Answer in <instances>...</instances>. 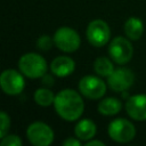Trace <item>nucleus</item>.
Returning a JSON list of instances; mask_svg holds the SVG:
<instances>
[{
	"label": "nucleus",
	"mask_w": 146,
	"mask_h": 146,
	"mask_svg": "<svg viewBox=\"0 0 146 146\" xmlns=\"http://www.w3.org/2000/svg\"><path fill=\"white\" fill-rule=\"evenodd\" d=\"M74 133L80 140H90L96 135V124L89 119L80 120L74 128Z\"/></svg>",
	"instance_id": "obj_13"
},
{
	"label": "nucleus",
	"mask_w": 146,
	"mask_h": 146,
	"mask_svg": "<svg viewBox=\"0 0 146 146\" xmlns=\"http://www.w3.org/2000/svg\"><path fill=\"white\" fill-rule=\"evenodd\" d=\"M54 42L59 50L64 52H73L80 47L81 39L75 30L68 26H62L55 32Z\"/></svg>",
	"instance_id": "obj_3"
},
{
	"label": "nucleus",
	"mask_w": 146,
	"mask_h": 146,
	"mask_svg": "<svg viewBox=\"0 0 146 146\" xmlns=\"http://www.w3.org/2000/svg\"><path fill=\"white\" fill-rule=\"evenodd\" d=\"M108 135L116 143H128L136 136L135 125L125 119H115L108 124Z\"/></svg>",
	"instance_id": "obj_5"
},
{
	"label": "nucleus",
	"mask_w": 146,
	"mask_h": 146,
	"mask_svg": "<svg viewBox=\"0 0 146 146\" xmlns=\"http://www.w3.org/2000/svg\"><path fill=\"white\" fill-rule=\"evenodd\" d=\"M52 42H54V38L51 39L49 35H41L38 39L36 44H38V48H40L41 50H49L52 46Z\"/></svg>",
	"instance_id": "obj_20"
},
{
	"label": "nucleus",
	"mask_w": 146,
	"mask_h": 146,
	"mask_svg": "<svg viewBox=\"0 0 146 146\" xmlns=\"http://www.w3.org/2000/svg\"><path fill=\"white\" fill-rule=\"evenodd\" d=\"M144 32V24L137 17H130L124 23V33L130 40H138Z\"/></svg>",
	"instance_id": "obj_14"
},
{
	"label": "nucleus",
	"mask_w": 146,
	"mask_h": 146,
	"mask_svg": "<svg viewBox=\"0 0 146 146\" xmlns=\"http://www.w3.org/2000/svg\"><path fill=\"white\" fill-rule=\"evenodd\" d=\"M111 30L103 19H94L87 27V39L94 47L105 46L110 41Z\"/></svg>",
	"instance_id": "obj_6"
},
{
	"label": "nucleus",
	"mask_w": 146,
	"mask_h": 146,
	"mask_svg": "<svg viewBox=\"0 0 146 146\" xmlns=\"http://www.w3.org/2000/svg\"><path fill=\"white\" fill-rule=\"evenodd\" d=\"M0 145L1 146H22L23 141L16 135H6L3 138H1Z\"/></svg>",
	"instance_id": "obj_18"
},
{
	"label": "nucleus",
	"mask_w": 146,
	"mask_h": 146,
	"mask_svg": "<svg viewBox=\"0 0 146 146\" xmlns=\"http://www.w3.org/2000/svg\"><path fill=\"white\" fill-rule=\"evenodd\" d=\"M80 139H75L73 137H70L63 141V146H80Z\"/></svg>",
	"instance_id": "obj_21"
},
{
	"label": "nucleus",
	"mask_w": 146,
	"mask_h": 146,
	"mask_svg": "<svg viewBox=\"0 0 146 146\" xmlns=\"http://www.w3.org/2000/svg\"><path fill=\"white\" fill-rule=\"evenodd\" d=\"M125 111L128 115L136 121L146 120V95H133L127 99Z\"/></svg>",
	"instance_id": "obj_11"
},
{
	"label": "nucleus",
	"mask_w": 146,
	"mask_h": 146,
	"mask_svg": "<svg viewBox=\"0 0 146 146\" xmlns=\"http://www.w3.org/2000/svg\"><path fill=\"white\" fill-rule=\"evenodd\" d=\"M34 100L40 106H49L55 102V95L47 88H40L34 92Z\"/></svg>",
	"instance_id": "obj_17"
},
{
	"label": "nucleus",
	"mask_w": 146,
	"mask_h": 146,
	"mask_svg": "<svg viewBox=\"0 0 146 146\" xmlns=\"http://www.w3.org/2000/svg\"><path fill=\"white\" fill-rule=\"evenodd\" d=\"M42 78H43V79H42V83H43V84H52V78H51V76L44 74Z\"/></svg>",
	"instance_id": "obj_23"
},
{
	"label": "nucleus",
	"mask_w": 146,
	"mask_h": 146,
	"mask_svg": "<svg viewBox=\"0 0 146 146\" xmlns=\"http://www.w3.org/2000/svg\"><path fill=\"white\" fill-rule=\"evenodd\" d=\"M135 81V74L130 68L119 67L115 68L111 75L107 76V83L113 91L120 92L129 89Z\"/></svg>",
	"instance_id": "obj_10"
},
{
	"label": "nucleus",
	"mask_w": 146,
	"mask_h": 146,
	"mask_svg": "<svg viewBox=\"0 0 146 146\" xmlns=\"http://www.w3.org/2000/svg\"><path fill=\"white\" fill-rule=\"evenodd\" d=\"M0 121H1V128H0V138H3L7 135V131L10 127V117L6 112L0 113Z\"/></svg>",
	"instance_id": "obj_19"
},
{
	"label": "nucleus",
	"mask_w": 146,
	"mask_h": 146,
	"mask_svg": "<svg viewBox=\"0 0 146 146\" xmlns=\"http://www.w3.org/2000/svg\"><path fill=\"white\" fill-rule=\"evenodd\" d=\"M74 68H75V63L68 56H58L55 59H52L50 64L51 73L59 78L70 75L71 73H73Z\"/></svg>",
	"instance_id": "obj_12"
},
{
	"label": "nucleus",
	"mask_w": 146,
	"mask_h": 146,
	"mask_svg": "<svg viewBox=\"0 0 146 146\" xmlns=\"http://www.w3.org/2000/svg\"><path fill=\"white\" fill-rule=\"evenodd\" d=\"M54 105L57 114L66 121L80 119L84 110V103L81 95L73 89H64L57 92Z\"/></svg>",
	"instance_id": "obj_1"
},
{
	"label": "nucleus",
	"mask_w": 146,
	"mask_h": 146,
	"mask_svg": "<svg viewBox=\"0 0 146 146\" xmlns=\"http://www.w3.org/2000/svg\"><path fill=\"white\" fill-rule=\"evenodd\" d=\"M122 104L117 98L108 97L98 104V112L103 115H115L121 111Z\"/></svg>",
	"instance_id": "obj_15"
},
{
	"label": "nucleus",
	"mask_w": 146,
	"mask_h": 146,
	"mask_svg": "<svg viewBox=\"0 0 146 146\" xmlns=\"http://www.w3.org/2000/svg\"><path fill=\"white\" fill-rule=\"evenodd\" d=\"M94 70L98 75L108 76L114 71V67L107 57H98L94 63Z\"/></svg>",
	"instance_id": "obj_16"
},
{
	"label": "nucleus",
	"mask_w": 146,
	"mask_h": 146,
	"mask_svg": "<svg viewBox=\"0 0 146 146\" xmlns=\"http://www.w3.org/2000/svg\"><path fill=\"white\" fill-rule=\"evenodd\" d=\"M108 54L115 63L125 64L131 59L133 48L128 39L123 36H116L110 42Z\"/></svg>",
	"instance_id": "obj_7"
},
{
	"label": "nucleus",
	"mask_w": 146,
	"mask_h": 146,
	"mask_svg": "<svg viewBox=\"0 0 146 146\" xmlns=\"http://www.w3.org/2000/svg\"><path fill=\"white\" fill-rule=\"evenodd\" d=\"M0 86L5 94L15 96L23 91L25 82L24 78L16 70H5L0 75Z\"/></svg>",
	"instance_id": "obj_8"
},
{
	"label": "nucleus",
	"mask_w": 146,
	"mask_h": 146,
	"mask_svg": "<svg viewBox=\"0 0 146 146\" xmlns=\"http://www.w3.org/2000/svg\"><path fill=\"white\" fill-rule=\"evenodd\" d=\"M18 67L21 72L30 79L42 78L47 73L46 59L35 52L24 54L18 60Z\"/></svg>",
	"instance_id": "obj_2"
},
{
	"label": "nucleus",
	"mask_w": 146,
	"mask_h": 146,
	"mask_svg": "<svg viewBox=\"0 0 146 146\" xmlns=\"http://www.w3.org/2000/svg\"><path fill=\"white\" fill-rule=\"evenodd\" d=\"M79 90L89 99H99L106 92V84L97 76L86 75L79 82Z\"/></svg>",
	"instance_id": "obj_9"
},
{
	"label": "nucleus",
	"mask_w": 146,
	"mask_h": 146,
	"mask_svg": "<svg viewBox=\"0 0 146 146\" xmlns=\"http://www.w3.org/2000/svg\"><path fill=\"white\" fill-rule=\"evenodd\" d=\"M26 137L34 146H49L54 140V131L44 122H33L26 129Z\"/></svg>",
	"instance_id": "obj_4"
},
{
	"label": "nucleus",
	"mask_w": 146,
	"mask_h": 146,
	"mask_svg": "<svg viewBox=\"0 0 146 146\" xmlns=\"http://www.w3.org/2000/svg\"><path fill=\"white\" fill-rule=\"evenodd\" d=\"M95 145L104 146V145H105V143H103V141H100V140H89V141L86 144V146H95Z\"/></svg>",
	"instance_id": "obj_22"
}]
</instances>
